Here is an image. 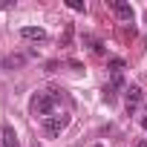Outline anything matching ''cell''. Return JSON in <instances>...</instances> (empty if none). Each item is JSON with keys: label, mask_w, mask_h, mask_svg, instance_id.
Here are the masks:
<instances>
[{"label": "cell", "mask_w": 147, "mask_h": 147, "mask_svg": "<svg viewBox=\"0 0 147 147\" xmlns=\"http://www.w3.org/2000/svg\"><path fill=\"white\" fill-rule=\"evenodd\" d=\"M55 98H52V92H35L32 95V101H29V110L35 113V115H40V118H49V115H55Z\"/></svg>", "instance_id": "1"}, {"label": "cell", "mask_w": 147, "mask_h": 147, "mask_svg": "<svg viewBox=\"0 0 147 147\" xmlns=\"http://www.w3.org/2000/svg\"><path fill=\"white\" fill-rule=\"evenodd\" d=\"M66 127H69V115H66V113H55V115L43 118V130H46L49 136H61Z\"/></svg>", "instance_id": "2"}, {"label": "cell", "mask_w": 147, "mask_h": 147, "mask_svg": "<svg viewBox=\"0 0 147 147\" xmlns=\"http://www.w3.org/2000/svg\"><path fill=\"white\" fill-rule=\"evenodd\" d=\"M124 98H127V110L133 113V110L144 101V92H141V87H138V84H130V87L124 90Z\"/></svg>", "instance_id": "3"}, {"label": "cell", "mask_w": 147, "mask_h": 147, "mask_svg": "<svg viewBox=\"0 0 147 147\" xmlns=\"http://www.w3.org/2000/svg\"><path fill=\"white\" fill-rule=\"evenodd\" d=\"M110 9H113L121 20L133 23V15H136V12H133V6H130V3H121V0H110Z\"/></svg>", "instance_id": "4"}, {"label": "cell", "mask_w": 147, "mask_h": 147, "mask_svg": "<svg viewBox=\"0 0 147 147\" xmlns=\"http://www.w3.org/2000/svg\"><path fill=\"white\" fill-rule=\"evenodd\" d=\"M29 61V55H3L0 58V69H20Z\"/></svg>", "instance_id": "5"}, {"label": "cell", "mask_w": 147, "mask_h": 147, "mask_svg": "<svg viewBox=\"0 0 147 147\" xmlns=\"http://www.w3.org/2000/svg\"><path fill=\"white\" fill-rule=\"evenodd\" d=\"M20 38H26V40H46V32L40 26H23L20 29Z\"/></svg>", "instance_id": "6"}, {"label": "cell", "mask_w": 147, "mask_h": 147, "mask_svg": "<svg viewBox=\"0 0 147 147\" xmlns=\"http://www.w3.org/2000/svg\"><path fill=\"white\" fill-rule=\"evenodd\" d=\"M3 147H20L18 133H15V127H12V124H3Z\"/></svg>", "instance_id": "7"}, {"label": "cell", "mask_w": 147, "mask_h": 147, "mask_svg": "<svg viewBox=\"0 0 147 147\" xmlns=\"http://www.w3.org/2000/svg\"><path fill=\"white\" fill-rule=\"evenodd\" d=\"M84 40H87V43H90V49H92V52H95V55H104V46H101V40H95V38H92V35H84Z\"/></svg>", "instance_id": "8"}, {"label": "cell", "mask_w": 147, "mask_h": 147, "mask_svg": "<svg viewBox=\"0 0 147 147\" xmlns=\"http://www.w3.org/2000/svg\"><path fill=\"white\" fill-rule=\"evenodd\" d=\"M110 72H113V75H121V72H124V61L121 58H110Z\"/></svg>", "instance_id": "9"}, {"label": "cell", "mask_w": 147, "mask_h": 147, "mask_svg": "<svg viewBox=\"0 0 147 147\" xmlns=\"http://www.w3.org/2000/svg\"><path fill=\"white\" fill-rule=\"evenodd\" d=\"M104 101H107V104H113V101H115V87H113V84H110V87H104Z\"/></svg>", "instance_id": "10"}, {"label": "cell", "mask_w": 147, "mask_h": 147, "mask_svg": "<svg viewBox=\"0 0 147 147\" xmlns=\"http://www.w3.org/2000/svg\"><path fill=\"white\" fill-rule=\"evenodd\" d=\"M66 6H69L72 12H84V9H87V6L81 3V0H69V3H66Z\"/></svg>", "instance_id": "11"}, {"label": "cell", "mask_w": 147, "mask_h": 147, "mask_svg": "<svg viewBox=\"0 0 147 147\" xmlns=\"http://www.w3.org/2000/svg\"><path fill=\"white\" fill-rule=\"evenodd\" d=\"M141 127H144V130H147V118H141Z\"/></svg>", "instance_id": "12"}, {"label": "cell", "mask_w": 147, "mask_h": 147, "mask_svg": "<svg viewBox=\"0 0 147 147\" xmlns=\"http://www.w3.org/2000/svg\"><path fill=\"white\" fill-rule=\"evenodd\" d=\"M136 147H147V141H138V144H136Z\"/></svg>", "instance_id": "13"}]
</instances>
